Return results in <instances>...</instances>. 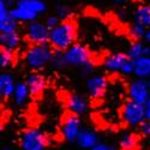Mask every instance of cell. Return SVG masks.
<instances>
[{"label":"cell","mask_w":150,"mask_h":150,"mask_svg":"<svg viewBox=\"0 0 150 150\" xmlns=\"http://www.w3.org/2000/svg\"><path fill=\"white\" fill-rule=\"evenodd\" d=\"M47 11V4L43 0H16L11 7V15L19 23H30L37 21Z\"/></svg>","instance_id":"cell-3"},{"label":"cell","mask_w":150,"mask_h":150,"mask_svg":"<svg viewBox=\"0 0 150 150\" xmlns=\"http://www.w3.org/2000/svg\"><path fill=\"white\" fill-rule=\"evenodd\" d=\"M133 21L144 25L146 29L150 28V5H141L133 12Z\"/></svg>","instance_id":"cell-21"},{"label":"cell","mask_w":150,"mask_h":150,"mask_svg":"<svg viewBox=\"0 0 150 150\" xmlns=\"http://www.w3.org/2000/svg\"><path fill=\"white\" fill-rule=\"evenodd\" d=\"M137 144H138V137L131 132L121 134L119 138V145L122 150H133Z\"/></svg>","instance_id":"cell-22"},{"label":"cell","mask_w":150,"mask_h":150,"mask_svg":"<svg viewBox=\"0 0 150 150\" xmlns=\"http://www.w3.org/2000/svg\"><path fill=\"white\" fill-rule=\"evenodd\" d=\"M145 112H146V120H150V97L145 103Z\"/></svg>","instance_id":"cell-29"},{"label":"cell","mask_w":150,"mask_h":150,"mask_svg":"<svg viewBox=\"0 0 150 150\" xmlns=\"http://www.w3.org/2000/svg\"><path fill=\"white\" fill-rule=\"evenodd\" d=\"M133 76L136 78H150V55H144L133 60Z\"/></svg>","instance_id":"cell-16"},{"label":"cell","mask_w":150,"mask_h":150,"mask_svg":"<svg viewBox=\"0 0 150 150\" xmlns=\"http://www.w3.org/2000/svg\"><path fill=\"white\" fill-rule=\"evenodd\" d=\"M1 150H12V148H10V146H5V148H3Z\"/></svg>","instance_id":"cell-32"},{"label":"cell","mask_w":150,"mask_h":150,"mask_svg":"<svg viewBox=\"0 0 150 150\" xmlns=\"http://www.w3.org/2000/svg\"><path fill=\"white\" fill-rule=\"evenodd\" d=\"M52 64L57 67H79L84 74H91L94 72L91 53L82 43H73L66 51L54 53Z\"/></svg>","instance_id":"cell-1"},{"label":"cell","mask_w":150,"mask_h":150,"mask_svg":"<svg viewBox=\"0 0 150 150\" xmlns=\"http://www.w3.org/2000/svg\"><path fill=\"white\" fill-rule=\"evenodd\" d=\"M90 150H115L114 149V146H112V145H109V144H107V143H97L94 148H91Z\"/></svg>","instance_id":"cell-28"},{"label":"cell","mask_w":150,"mask_h":150,"mask_svg":"<svg viewBox=\"0 0 150 150\" xmlns=\"http://www.w3.org/2000/svg\"><path fill=\"white\" fill-rule=\"evenodd\" d=\"M28 86H29V90L31 96H39L43 93V90L46 89L47 86V81L46 78L40 73H36L33 72L30 74H28V77L25 79Z\"/></svg>","instance_id":"cell-15"},{"label":"cell","mask_w":150,"mask_h":150,"mask_svg":"<svg viewBox=\"0 0 150 150\" xmlns=\"http://www.w3.org/2000/svg\"><path fill=\"white\" fill-rule=\"evenodd\" d=\"M143 41H144L145 43L150 45V28H149V29H146V31H145V35H144V39H143Z\"/></svg>","instance_id":"cell-30"},{"label":"cell","mask_w":150,"mask_h":150,"mask_svg":"<svg viewBox=\"0 0 150 150\" xmlns=\"http://www.w3.org/2000/svg\"><path fill=\"white\" fill-rule=\"evenodd\" d=\"M102 65L105 70L109 72H119L124 76L133 74V60L130 59L126 53L108 54L103 59Z\"/></svg>","instance_id":"cell-6"},{"label":"cell","mask_w":150,"mask_h":150,"mask_svg":"<svg viewBox=\"0 0 150 150\" xmlns=\"http://www.w3.org/2000/svg\"><path fill=\"white\" fill-rule=\"evenodd\" d=\"M139 131L143 136H150V120H145L139 125Z\"/></svg>","instance_id":"cell-27"},{"label":"cell","mask_w":150,"mask_h":150,"mask_svg":"<svg viewBox=\"0 0 150 150\" xmlns=\"http://www.w3.org/2000/svg\"><path fill=\"white\" fill-rule=\"evenodd\" d=\"M49 29L45 22L41 21H34L27 24L24 35L25 39L30 45H42V43H49Z\"/></svg>","instance_id":"cell-9"},{"label":"cell","mask_w":150,"mask_h":150,"mask_svg":"<svg viewBox=\"0 0 150 150\" xmlns=\"http://www.w3.org/2000/svg\"><path fill=\"white\" fill-rule=\"evenodd\" d=\"M126 54L132 60H136L144 55H150V46L142 41H136L132 45H130Z\"/></svg>","instance_id":"cell-20"},{"label":"cell","mask_w":150,"mask_h":150,"mask_svg":"<svg viewBox=\"0 0 150 150\" xmlns=\"http://www.w3.org/2000/svg\"><path fill=\"white\" fill-rule=\"evenodd\" d=\"M15 60H16L15 51H11V49L1 47V51H0V67L8 69L10 66L13 65Z\"/></svg>","instance_id":"cell-23"},{"label":"cell","mask_w":150,"mask_h":150,"mask_svg":"<svg viewBox=\"0 0 150 150\" xmlns=\"http://www.w3.org/2000/svg\"><path fill=\"white\" fill-rule=\"evenodd\" d=\"M77 145L84 150H90L98 143V136L93 130H82L78 138H77Z\"/></svg>","instance_id":"cell-17"},{"label":"cell","mask_w":150,"mask_h":150,"mask_svg":"<svg viewBox=\"0 0 150 150\" xmlns=\"http://www.w3.org/2000/svg\"><path fill=\"white\" fill-rule=\"evenodd\" d=\"M49 145V138L39 129H27L19 137V148L22 150H46Z\"/></svg>","instance_id":"cell-5"},{"label":"cell","mask_w":150,"mask_h":150,"mask_svg":"<svg viewBox=\"0 0 150 150\" xmlns=\"http://www.w3.org/2000/svg\"><path fill=\"white\" fill-rule=\"evenodd\" d=\"M57 10V15L61 18V19H67L69 15H70V8L66 5H62V4H58L55 6Z\"/></svg>","instance_id":"cell-26"},{"label":"cell","mask_w":150,"mask_h":150,"mask_svg":"<svg viewBox=\"0 0 150 150\" xmlns=\"http://www.w3.org/2000/svg\"><path fill=\"white\" fill-rule=\"evenodd\" d=\"M54 58V52L49 43L30 45L24 54V61L31 70H41L51 64Z\"/></svg>","instance_id":"cell-4"},{"label":"cell","mask_w":150,"mask_h":150,"mask_svg":"<svg viewBox=\"0 0 150 150\" xmlns=\"http://www.w3.org/2000/svg\"><path fill=\"white\" fill-rule=\"evenodd\" d=\"M62 19L58 16V15H49L46 17L45 19V23H46V25L49 28V29H53L54 27H57L58 24L61 22Z\"/></svg>","instance_id":"cell-25"},{"label":"cell","mask_w":150,"mask_h":150,"mask_svg":"<svg viewBox=\"0 0 150 150\" xmlns=\"http://www.w3.org/2000/svg\"><path fill=\"white\" fill-rule=\"evenodd\" d=\"M66 108L69 109L70 113L83 115L89 110V101L86 100L85 96L79 94H70L66 100Z\"/></svg>","instance_id":"cell-13"},{"label":"cell","mask_w":150,"mask_h":150,"mask_svg":"<svg viewBox=\"0 0 150 150\" xmlns=\"http://www.w3.org/2000/svg\"><path fill=\"white\" fill-rule=\"evenodd\" d=\"M145 31H146V28L139 23H136V22H133L130 27V36L134 41H142L144 39Z\"/></svg>","instance_id":"cell-24"},{"label":"cell","mask_w":150,"mask_h":150,"mask_svg":"<svg viewBox=\"0 0 150 150\" xmlns=\"http://www.w3.org/2000/svg\"><path fill=\"white\" fill-rule=\"evenodd\" d=\"M23 43L22 36L18 31L13 33H0V45L3 48H7L11 51H17Z\"/></svg>","instance_id":"cell-18"},{"label":"cell","mask_w":150,"mask_h":150,"mask_svg":"<svg viewBox=\"0 0 150 150\" xmlns=\"http://www.w3.org/2000/svg\"><path fill=\"white\" fill-rule=\"evenodd\" d=\"M16 85H17V83L11 73H8V72L0 73V96L4 100L11 98L13 96Z\"/></svg>","instance_id":"cell-14"},{"label":"cell","mask_w":150,"mask_h":150,"mask_svg":"<svg viewBox=\"0 0 150 150\" xmlns=\"http://www.w3.org/2000/svg\"><path fill=\"white\" fill-rule=\"evenodd\" d=\"M30 90L29 86L27 84V82H18L16 85V89L13 93V96H12V100H13V103L18 107H23L28 102L29 96H30Z\"/></svg>","instance_id":"cell-19"},{"label":"cell","mask_w":150,"mask_h":150,"mask_svg":"<svg viewBox=\"0 0 150 150\" xmlns=\"http://www.w3.org/2000/svg\"><path fill=\"white\" fill-rule=\"evenodd\" d=\"M110 1H113V3H118V4H120V3H125V1H127V0H110Z\"/></svg>","instance_id":"cell-31"},{"label":"cell","mask_w":150,"mask_h":150,"mask_svg":"<svg viewBox=\"0 0 150 150\" xmlns=\"http://www.w3.org/2000/svg\"><path fill=\"white\" fill-rule=\"evenodd\" d=\"M108 88V79L102 74L90 76L85 82V89L93 98H101Z\"/></svg>","instance_id":"cell-11"},{"label":"cell","mask_w":150,"mask_h":150,"mask_svg":"<svg viewBox=\"0 0 150 150\" xmlns=\"http://www.w3.org/2000/svg\"><path fill=\"white\" fill-rule=\"evenodd\" d=\"M81 115L69 113L61 120L60 133L62 139L67 143H76L77 138L82 131V120Z\"/></svg>","instance_id":"cell-8"},{"label":"cell","mask_w":150,"mask_h":150,"mask_svg":"<svg viewBox=\"0 0 150 150\" xmlns=\"http://www.w3.org/2000/svg\"><path fill=\"white\" fill-rule=\"evenodd\" d=\"M121 118L127 126L139 127V125L146 120L145 105L127 100L121 108Z\"/></svg>","instance_id":"cell-7"},{"label":"cell","mask_w":150,"mask_h":150,"mask_svg":"<svg viewBox=\"0 0 150 150\" xmlns=\"http://www.w3.org/2000/svg\"><path fill=\"white\" fill-rule=\"evenodd\" d=\"M19 22L11 15V7L0 0V33H13L18 31Z\"/></svg>","instance_id":"cell-12"},{"label":"cell","mask_w":150,"mask_h":150,"mask_svg":"<svg viewBox=\"0 0 150 150\" xmlns=\"http://www.w3.org/2000/svg\"><path fill=\"white\" fill-rule=\"evenodd\" d=\"M148 84H149V89H150V78L148 79Z\"/></svg>","instance_id":"cell-33"},{"label":"cell","mask_w":150,"mask_h":150,"mask_svg":"<svg viewBox=\"0 0 150 150\" xmlns=\"http://www.w3.org/2000/svg\"><path fill=\"white\" fill-rule=\"evenodd\" d=\"M77 40V24L67 18L62 19L57 27L51 29L49 45L55 52H64Z\"/></svg>","instance_id":"cell-2"},{"label":"cell","mask_w":150,"mask_h":150,"mask_svg":"<svg viewBox=\"0 0 150 150\" xmlns=\"http://www.w3.org/2000/svg\"><path fill=\"white\" fill-rule=\"evenodd\" d=\"M127 95L129 98L134 102H138L141 105H145L150 97V89L148 81L142 78H136L130 82L127 86Z\"/></svg>","instance_id":"cell-10"}]
</instances>
